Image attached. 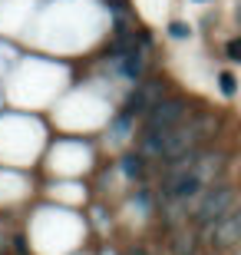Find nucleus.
<instances>
[{
	"label": "nucleus",
	"instance_id": "4468645a",
	"mask_svg": "<svg viewBox=\"0 0 241 255\" xmlns=\"http://www.w3.org/2000/svg\"><path fill=\"white\" fill-rule=\"evenodd\" d=\"M195 3H205V0H195Z\"/></svg>",
	"mask_w": 241,
	"mask_h": 255
},
{
	"label": "nucleus",
	"instance_id": "423d86ee",
	"mask_svg": "<svg viewBox=\"0 0 241 255\" xmlns=\"http://www.w3.org/2000/svg\"><path fill=\"white\" fill-rule=\"evenodd\" d=\"M136 132H139V120L132 113H126V110H116V113L109 116V126H106V142L109 146H116V149H129L132 142H136Z\"/></svg>",
	"mask_w": 241,
	"mask_h": 255
},
{
	"label": "nucleus",
	"instance_id": "6e6552de",
	"mask_svg": "<svg viewBox=\"0 0 241 255\" xmlns=\"http://www.w3.org/2000/svg\"><path fill=\"white\" fill-rule=\"evenodd\" d=\"M168 37L172 40H188L192 37V27H188L185 20H172V23H168Z\"/></svg>",
	"mask_w": 241,
	"mask_h": 255
},
{
	"label": "nucleus",
	"instance_id": "9d476101",
	"mask_svg": "<svg viewBox=\"0 0 241 255\" xmlns=\"http://www.w3.org/2000/svg\"><path fill=\"white\" fill-rule=\"evenodd\" d=\"M7 246H13V255H30V246H27V236L17 232V236H10Z\"/></svg>",
	"mask_w": 241,
	"mask_h": 255
},
{
	"label": "nucleus",
	"instance_id": "20e7f679",
	"mask_svg": "<svg viewBox=\"0 0 241 255\" xmlns=\"http://www.w3.org/2000/svg\"><path fill=\"white\" fill-rule=\"evenodd\" d=\"M168 93H172V90H168V83L162 80V76H146V80H139V83H136L129 93H126V103H122V110H126V113H132V116L142 123V116H146L149 110L159 103V100H165Z\"/></svg>",
	"mask_w": 241,
	"mask_h": 255
},
{
	"label": "nucleus",
	"instance_id": "0eeeda50",
	"mask_svg": "<svg viewBox=\"0 0 241 255\" xmlns=\"http://www.w3.org/2000/svg\"><path fill=\"white\" fill-rule=\"evenodd\" d=\"M215 80H218V90H222L225 100H235V96H238V76H235L232 70H218Z\"/></svg>",
	"mask_w": 241,
	"mask_h": 255
},
{
	"label": "nucleus",
	"instance_id": "2eb2a0df",
	"mask_svg": "<svg viewBox=\"0 0 241 255\" xmlns=\"http://www.w3.org/2000/svg\"><path fill=\"white\" fill-rule=\"evenodd\" d=\"M238 17H241V7H238Z\"/></svg>",
	"mask_w": 241,
	"mask_h": 255
},
{
	"label": "nucleus",
	"instance_id": "f257e3e1",
	"mask_svg": "<svg viewBox=\"0 0 241 255\" xmlns=\"http://www.w3.org/2000/svg\"><path fill=\"white\" fill-rule=\"evenodd\" d=\"M238 196H241V189H238V182H235V179H225V182L208 186V189L202 192V199H198V206H195L192 222H188V226L202 236L205 229H212L215 222H218V219H222L225 212L238 202Z\"/></svg>",
	"mask_w": 241,
	"mask_h": 255
},
{
	"label": "nucleus",
	"instance_id": "f8f14e48",
	"mask_svg": "<svg viewBox=\"0 0 241 255\" xmlns=\"http://www.w3.org/2000/svg\"><path fill=\"white\" fill-rule=\"evenodd\" d=\"M7 242H10V236H7V229H3V219H0V252H7Z\"/></svg>",
	"mask_w": 241,
	"mask_h": 255
},
{
	"label": "nucleus",
	"instance_id": "39448f33",
	"mask_svg": "<svg viewBox=\"0 0 241 255\" xmlns=\"http://www.w3.org/2000/svg\"><path fill=\"white\" fill-rule=\"evenodd\" d=\"M112 169L119 172V179L122 182H129V186H139V182H146L149 176H152V162L142 156V152H136L129 146V149H122L119 156H116V162H112Z\"/></svg>",
	"mask_w": 241,
	"mask_h": 255
},
{
	"label": "nucleus",
	"instance_id": "9b49d317",
	"mask_svg": "<svg viewBox=\"0 0 241 255\" xmlns=\"http://www.w3.org/2000/svg\"><path fill=\"white\" fill-rule=\"evenodd\" d=\"M225 53H228V60H232V63H241V37L228 40V43H225Z\"/></svg>",
	"mask_w": 241,
	"mask_h": 255
},
{
	"label": "nucleus",
	"instance_id": "f03ea898",
	"mask_svg": "<svg viewBox=\"0 0 241 255\" xmlns=\"http://www.w3.org/2000/svg\"><path fill=\"white\" fill-rule=\"evenodd\" d=\"M198 239H202V246L208 249V255L232 252V249L241 242V196H238V202H235L212 229H205Z\"/></svg>",
	"mask_w": 241,
	"mask_h": 255
},
{
	"label": "nucleus",
	"instance_id": "7ed1b4c3",
	"mask_svg": "<svg viewBox=\"0 0 241 255\" xmlns=\"http://www.w3.org/2000/svg\"><path fill=\"white\" fill-rule=\"evenodd\" d=\"M192 116V100L182 93H168L165 100H159L146 116H142V129H159V132H168L175 129L178 123H185Z\"/></svg>",
	"mask_w": 241,
	"mask_h": 255
},
{
	"label": "nucleus",
	"instance_id": "1a4fd4ad",
	"mask_svg": "<svg viewBox=\"0 0 241 255\" xmlns=\"http://www.w3.org/2000/svg\"><path fill=\"white\" fill-rule=\"evenodd\" d=\"M122 255H159V252L152 242H132V246L122 249Z\"/></svg>",
	"mask_w": 241,
	"mask_h": 255
},
{
	"label": "nucleus",
	"instance_id": "ddd939ff",
	"mask_svg": "<svg viewBox=\"0 0 241 255\" xmlns=\"http://www.w3.org/2000/svg\"><path fill=\"white\" fill-rule=\"evenodd\" d=\"M225 255H241V242H238V246L232 249V252H225Z\"/></svg>",
	"mask_w": 241,
	"mask_h": 255
}]
</instances>
